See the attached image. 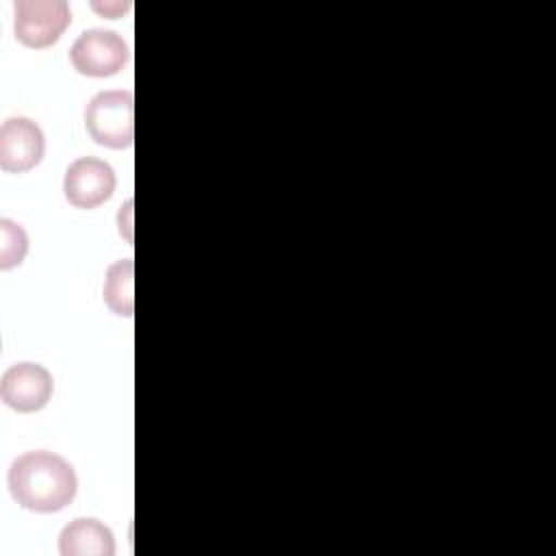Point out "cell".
I'll list each match as a JSON object with an SVG mask.
<instances>
[{"instance_id": "1", "label": "cell", "mask_w": 556, "mask_h": 556, "mask_svg": "<svg viewBox=\"0 0 556 556\" xmlns=\"http://www.w3.org/2000/svg\"><path fill=\"white\" fill-rule=\"evenodd\" d=\"M78 480L74 467L48 450L26 452L9 469V491L13 500L35 513L63 510L76 495Z\"/></svg>"}, {"instance_id": "2", "label": "cell", "mask_w": 556, "mask_h": 556, "mask_svg": "<svg viewBox=\"0 0 556 556\" xmlns=\"http://www.w3.org/2000/svg\"><path fill=\"white\" fill-rule=\"evenodd\" d=\"M91 139L106 148H128L135 139V98L130 89L96 93L85 109Z\"/></svg>"}, {"instance_id": "3", "label": "cell", "mask_w": 556, "mask_h": 556, "mask_svg": "<svg viewBox=\"0 0 556 556\" xmlns=\"http://www.w3.org/2000/svg\"><path fill=\"white\" fill-rule=\"evenodd\" d=\"M15 37L28 48L56 43L72 22L65 0H15Z\"/></svg>"}, {"instance_id": "4", "label": "cell", "mask_w": 556, "mask_h": 556, "mask_svg": "<svg viewBox=\"0 0 556 556\" xmlns=\"http://www.w3.org/2000/svg\"><path fill=\"white\" fill-rule=\"evenodd\" d=\"M70 61L78 74L113 76L128 61V46L115 30L87 28L70 48Z\"/></svg>"}, {"instance_id": "5", "label": "cell", "mask_w": 556, "mask_h": 556, "mask_svg": "<svg viewBox=\"0 0 556 556\" xmlns=\"http://www.w3.org/2000/svg\"><path fill=\"white\" fill-rule=\"evenodd\" d=\"M113 167L96 156H80L70 163L63 178V193L76 208H96L115 191Z\"/></svg>"}, {"instance_id": "6", "label": "cell", "mask_w": 556, "mask_h": 556, "mask_svg": "<svg viewBox=\"0 0 556 556\" xmlns=\"http://www.w3.org/2000/svg\"><path fill=\"white\" fill-rule=\"evenodd\" d=\"M54 382L50 371L39 363L11 365L0 380L2 402L17 413H35L52 397Z\"/></svg>"}, {"instance_id": "7", "label": "cell", "mask_w": 556, "mask_h": 556, "mask_svg": "<svg viewBox=\"0 0 556 556\" xmlns=\"http://www.w3.org/2000/svg\"><path fill=\"white\" fill-rule=\"evenodd\" d=\"M46 139L41 128L28 117H9L0 126V167L7 172H28L43 159Z\"/></svg>"}, {"instance_id": "8", "label": "cell", "mask_w": 556, "mask_h": 556, "mask_svg": "<svg viewBox=\"0 0 556 556\" xmlns=\"http://www.w3.org/2000/svg\"><path fill=\"white\" fill-rule=\"evenodd\" d=\"M61 556H113V532L98 519L80 517L70 521L59 534Z\"/></svg>"}, {"instance_id": "9", "label": "cell", "mask_w": 556, "mask_h": 556, "mask_svg": "<svg viewBox=\"0 0 556 556\" xmlns=\"http://www.w3.org/2000/svg\"><path fill=\"white\" fill-rule=\"evenodd\" d=\"M132 258H119L106 269L104 278V302L106 306L124 317L132 315Z\"/></svg>"}, {"instance_id": "10", "label": "cell", "mask_w": 556, "mask_h": 556, "mask_svg": "<svg viewBox=\"0 0 556 556\" xmlns=\"http://www.w3.org/2000/svg\"><path fill=\"white\" fill-rule=\"evenodd\" d=\"M28 252V237L24 228L2 217L0 219V269H11L24 261Z\"/></svg>"}]
</instances>
